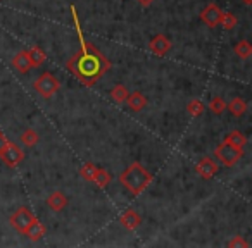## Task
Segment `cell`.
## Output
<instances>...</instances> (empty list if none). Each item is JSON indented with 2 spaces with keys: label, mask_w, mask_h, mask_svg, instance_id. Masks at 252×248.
<instances>
[{
  "label": "cell",
  "mask_w": 252,
  "mask_h": 248,
  "mask_svg": "<svg viewBox=\"0 0 252 248\" xmlns=\"http://www.w3.org/2000/svg\"><path fill=\"white\" fill-rule=\"evenodd\" d=\"M71 16H73L74 28H76V35L80 40V50L67 60V71L80 81L85 86H94L109 69H111V60L97 50L87 38L83 36V29H81V23L78 18V11L74 5H71Z\"/></svg>",
  "instance_id": "obj_1"
},
{
  "label": "cell",
  "mask_w": 252,
  "mask_h": 248,
  "mask_svg": "<svg viewBox=\"0 0 252 248\" xmlns=\"http://www.w3.org/2000/svg\"><path fill=\"white\" fill-rule=\"evenodd\" d=\"M154 181V176L140 164V162H131L125 171L119 174V183L125 186L131 195H142L149 185Z\"/></svg>",
  "instance_id": "obj_2"
},
{
  "label": "cell",
  "mask_w": 252,
  "mask_h": 248,
  "mask_svg": "<svg viewBox=\"0 0 252 248\" xmlns=\"http://www.w3.org/2000/svg\"><path fill=\"white\" fill-rule=\"evenodd\" d=\"M214 157H216L223 165L231 167V165H235L242 157H244V150L233 147V145H230L228 141H223V143L218 145L216 150H214Z\"/></svg>",
  "instance_id": "obj_3"
},
{
  "label": "cell",
  "mask_w": 252,
  "mask_h": 248,
  "mask_svg": "<svg viewBox=\"0 0 252 248\" xmlns=\"http://www.w3.org/2000/svg\"><path fill=\"white\" fill-rule=\"evenodd\" d=\"M33 88L38 91L40 97L50 98V97H54L57 91H59L61 83L52 73H43V74H40L38 80L33 83Z\"/></svg>",
  "instance_id": "obj_4"
},
{
  "label": "cell",
  "mask_w": 252,
  "mask_h": 248,
  "mask_svg": "<svg viewBox=\"0 0 252 248\" xmlns=\"http://www.w3.org/2000/svg\"><path fill=\"white\" fill-rule=\"evenodd\" d=\"M0 161L11 169L18 167V165L25 161V152H23V148L18 147L14 141L7 140L5 147L2 148V152H0Z\"/></svg>",
  "instance_id": "obj_5"
},
{
  "label": "cell",
  "mask_w": 252,
  "mask_h": 248,
  "mask_svg": "<svg viewBox=\"0 0 252 248\" xmlns=\"http://www.w3.org/2000/svg\"><path fill=\"white\" fill-rule=\"evenodd\" d=\"M33 219H35V216H33V212L28 207H19V209L9 217V224L12 226V229L25 234L26 229L30 227V224L33 222Z\"/></svg>",
  "instance_id": "obj_6"
},
{
  "label": "cell",
  "mask_w": 252,
  "mask_h": 248,
  "mask_svg": "<svg viewBox=\"0 0 252 248\" xmlns=\"http://www.w3.org/2000/svg\"><path fill=\"white\" fill-rule=\"evenodd\" d=\"M221 14H223V11L220 9V5L207 4L206 9L200 12V21H202L206 26H209V28H216V26H220Z\"/></svg>",
  "instance_id": "obj_7"
},
{
  "label": "cell",
  "mask_w": 252,
  "mask_h": 248,
  "mask_svg": "<svg viewBox=\"0 0 252 248\" xmlns=\"http://www.w3.org/2000/svg\"><path fill=\"white\" fill-rule=\"evenodd\" d=\"M218 171H220V165L211 157H202L199 161V164L195 165V172L202 176L204 179H211L213 176L218 174Z\"/></svg>",
  "instance_id": "obj_8"
},
{
  "label": "cell",
  "mask_w": 252,
  "mask_h": 248,
  "mask_svg": "<svg viewBox=\"0 0 252 248\" xmlns=\"http://www.w3.org/2000/svg\"><path fill=\"white\" fill-rule=\"evenodd\" d=\"M149 47H151L152 54H156V55H159V57H164L166 54L171 50L173 43H171V40H169L168 36H164V35H161V33H159V35H156L154 38L151 40Z\"/></svg>",
  "instance_id": "obj_9"
},
{
  "label": "cell",
  "mask_w": 252,
  "mask_h": 248,
  "mask_svg": "<svg viewBox=\"0 0 252 248\" xmlns=\"http://www.w3.org/2000/svg\"><path fill=\"white\" fill-rule=\"evenodd\" d=\"M119 222H121V226L125 227V229L135 231L142 224V216L135 209H128V210H125V212L121 214V217H119Z\"/></svg>",
  "instance_id": "obj_10"
},
{
  "label": "cell",
  "mask_w": 252,
  "mask_h": 248,
  "mask_svg": "<svg viewBox=\"0 0 252 248\" xmlns=\"http://www.w3.org/2000/svg\"><path fill=\"white\" fill-rule=\"evenodd\" d=\"M126 104H128V107L131 109V110L138 112L142 110V109L147 107V97H145L142 91H133V93H128V97H126Z\"/></svg>",
  "instance_id": "obj_11"
},
{
  "label": "cell",
  "mask_w": 252,
  "mask_h": 248,
  "mask_svg": "<svg viewBox=\"0 0 252 248\" xmlns=\"http://www.w3.org/2000/svg\"><path fill=\"white\" fill-rule=\"evenodd\" d=\"M12 67L21 74H26L30 69H32V62H30L26 50H21V52H18L14 57H12Z\"/></svg>",
  "instance_id": "obj_12"
},
{
  "label": "cell",
  "mask_w": 252,
  "mask_h": 248,
  "mask_svg": "<svg viewBox=\"0 0 252 248\" xmlns=\"http://www.w3.org/2000/svg\"><path fill=\"white\" fill-rule=\"evenodd\" d=\"M47 205L54 210V212H61L67 207V196L63 192H54L50 193V196L47 198Z\"/></svg>",
  "instance_id": "obj_13"
},
{
  "label": "cell",
  "mask_w": 252,
  "mask_h": 248,
  "mask_svg": "<svg viewBox=\"0 0 252 248\" xmlns=\"http://www.w3.org/2000/svg\"><path fill=\"white\" fill-rule=\"evenodd\" d=\"M45 233H47L45 226H43V224L35 217V219H33V222L30 224V227L26 229L25 236H28V240H32V241H40L43 236H45Z\"/></svg>",
  "instance_id": "obj_14"
},
{
  "label": "cell",
  "mask_w": 252,
  "mask_h": 248,
  "mask_svg": "<svg viewBox=\"0 0 252 248\" xmlns=\"http://www.w3.org/2000/svg\"><path fill=\"white\" fill-rule=\"evenodd\" d=\"M226 109L231 112V115H233V117H242V115L247 112V102H245L244 98H240V97H235L233 100L226 105Z\"/></svg>",
  "instance_id": "obj_15"
},
{
  "label": "cell",
  "mask_w": 252,
  "mask_h": 248,
  "mask_svg": "<svg viewBox=\"0 0 252 248\" xmlns=\"http://www.w3.org/2000/svg\"><path fill=\"white\" fill-rule=\"evenodd\" d=\"M112 181L111 174H109L107 169L104 167H97L94 172V178H92V183L94 185H97L98 188H105V186H109V183Z\"/></svg>",
  "instance_id": "obj_16"
},
{
  "label": "cell",
  "mask_w": 252,
  "mask_h": 248,
  "mask_svg": "<svg viewBox=\"0 0 252 248\" xmlns=\"http://www.w3.org/2000/svg\"><path fill=\"white\" fill-rule=\"evenodd\" d=\"M26 54H28V59H30V62H32V67L42 66V64L45 62V59H47L45 52H43L38 45H35V47H32L30 50H26Z\"/></svg>",
  "instance_id": "obj_17"
},
{
  "label": "cell",
  "mask_w": 252,
  "mask_h": 248,
  "mask_svg": "<svg viewBox=\"0 0 252 248\" xmlns=\"http://www.w3.org/2000/svg\"><path fill=\"white\" fill-rule=\"evenodd\" d=\"M224 141H228V143L233 145V147L242 148V150H244V147L247 145V137H245L242 131L235 130V131H231V133L228 135L226 138H224Z\"/></svg>",
  "instance_id": "obj_18"
},
{
  "label": "cell",
  "mask_w": 252,
  "mask_h": 248,
  "mask_svg": "<svg viewBox=\"0 0 252 248\" xmlns=\"http://www.w3.org/2000/svg\"><path fill=\"white\" fill-rule=\"evenodd\" d=\"M19 140H21L23 145H26V147L32 148L40 141V137H38V133L33 130V128H28V130H25L21 133V138H19Z\"/></svg>",
  "instance_id": "obj_19"
},
{
  "label": "cell",
  "mask_w": 252,
  "mask_h": 248,
  "mask_svg": "<svg viewBox=\"0 0 252 248\" xmlns=\"http://www.w3.org/2000/svg\"><path fill=\"white\" fill-rule=\"evenodd\" d=\"M233 50H235V54L244 60H247L249 57L252 55V45L247 42V40H240V42H237V45H235Z\"/></svg>",
  "instance_id": "obj_20"
},
{
  "label": "cell",
  "mask_w": 252,
  "mask_h": 248,
  "mask_svg": "<svg viewBox=\"0 0 252 248\" xmlns=\"http://www.w3.org/2000/svg\"><path fill=\"white\" fill-rule=\"evenodd\" d=\"M111 97L116 104H123L126 100V97H128V90L125 88V84H116L111 90Z\"/></svg>",
  "instance_id": "obj_21"
},
{
  "label": "cell",
  "mask_w": 252,
  "mask_h": 248,
  "mask_svg": "<svg viewBox=\"0 0 252 248\" xmlns=\"http://www.w3.org/2000/svg\"><path fill=\"white\" fill-rule=\"evenodd\" d=\"M187 112H189L192 117H199V115H202V112H204V104L199 100V98H193V100H190L189 105H187Z\"/></svg>",
  "instance_id": "obj_22"
},
{
  "label": "cell",
  "mask_w": 252,
  "mask_h": 248,
  "mask_svg": "<svg viewBox=\"0 0 252 248\" xmlns=\"http://www.w3.org/2000/svg\"><path fill=\"white\" fill-rule=\"evenodd\" d=\"M224 109H226V102L221 97H214L213 100L209 102V110L213 112V114L221 115L224 112Z\"/></svg>",
  "instance_id": "obj_23"
},
{
  "label": "cell",
  "mask_w": 252,
  "mask_h": 248,
  "mask_svg": "<svg viewBox=\"0 0 252 248\" xmlns=\"http://www.w3.org/2000/svg\"><path fill=\"white\" fill-rule=\"evenodd\" d=\"M220 25L223 26V29H233L235 25H237V18H235L231 12H223V14H221Z\"/></svg>",
  "instance_id": "obj_24"
},
{
  "label": "cell",
  "mask_w": 252,
  "mask_h": 248,
  "mask_svg": "<svg viewBox=\"0 0 252 248\" xmlns=\"http://www.w3.org/2000/svg\"><path fill=\"white\" fill-rule=\"evenodd\" d=\"M95 169H97V165L92 164V162H87V164H83V165L80 167V176L85 179V181H92Z\"/></svg>",
  "instance_id": "obj_25"
},
{
  "label": "cell",
  "mask_w": 252,
  "mask_h": 248,
  "mask_svg": "<svg viewBox=\"0 0 252 248\" xmlns=\"http://www.w3.org/2000/svg\"><path fill=\"white\" fill-rule=\"evenodd\" d=\"M230 248H249V243L242 236H233V240L228 241Z\"/></svg>",
  "instance_id": "obj_26"
},
{
  "label": "cell",
  "mask_w": 252,
  "mask_h": 248,
  "mask_svg": "<svg viewBox=\"0 0 252 248\" xmlns=\"http://www.w3.org/2000/svg\"><path fill=\"white\" fill-rule=\"evenodd\" d=\"M5 143H7V137L4 135V131H0V152L5 147Z\"/></svg>",
  "instance_id": "obj_27"
},
{
  "label": "cell",
  "mask_w": 252,
  "mask_h": 248,
  "mask_svg": "<svg viewBox=\"0 0 252 248\" xmlns=\"http://www.w3.org/2000/svg\"><path fill=\"white\" fill-rule=\"evenodd\" d=\"M138 4L142 5V7H149V5H152L156 2V0H137Z\"/></svg>",
  "instance_id": "obj_28"
},
{
  "label": "cell",
  "mask_w": 252,
  "mask_h": 248,
  "mask_svg": "<svg viewBox=\"0 0 252 248\" xmlns=\"http://www.w3.org/2000/svg\"><path fill=\"white\" fill-rule=\"evenodd\" d=\"M242 2H244V4H247V5L252 4V0H242Z\"/></svg>",
  "instance_id": "obj_29"
}]
</instances>
